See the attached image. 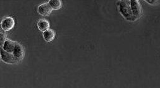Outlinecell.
Instances as JSON below:
<instances>
[{
  "label": "cell",
  "mask_w": 160,
  "mask_h": 88,
  "mask_svg": "<svg viewBox=\"0 0 160 88\" xmlns=\"http://www.w3.org/2000/svg\"><path fill=\"white\" fill-rule=\"evenodd\" d=\"M118 8L120 13L126 20L131 21H135L136 20L132 13L129 4L126 1L120 2L118 3Z\"/></svg>",
  "instance_id": "6da1fadb"
},
{
  "label": "cell",
  "mask_w": 160,
  "mask_h": 88,
  "mask_svg": "<svg viewBox=\"0 0 160 88\" xmlns=\"http://www.w3.org/2000/svg\"><path fill=\"white\" fill-rule=\"evenodd\" d=\"M130 7L133 15L134 16L136 19L141 16L142 10L139 1H137V0H131Z\"/></svg>",
  "instance_id": "7a4b0ae2"
},
{
  "label": "cell",
  "mask_w": 160,
  "mask_h": 88,
  "mask_svg": "<svg viewBox=\"0 0 160 88\" xmlns=\"http://www.w3.org/2000/svg\"><path fill=\"white\" fill-rule=\"evenodd\" d=\"M0 56L2 60L8 64H15L18 62L12 53L6 52L2 48L0 49Z\"/></svg>",
  "instance_id": "3957f363"
},
{
  "label": "cell",
  "mask_w": 160,
  "mask_h": 88,
  "mask_svg": "<svg viewBox=\"0 0 160 88\" xmlns=\"http://www.w3.org/2000/svg\"><path fill=\"white\" fill-rule=\"evenodd\" d=\"M1 26L3 31H10L15 26V21L12 17H6L2 20L1 23Z\"/></svg>",
  "instance_id": "277c9868"
},
{
  "label": "cell",
  "mask_w": 160,
  "mask_h": 88,
  "mask_svg": "<svg viewBox=\"0 0 160 88\" xmlns=\"http://www.w3.org/2000/svg\"><path fill=\"white\" fill-rule=\"evenodd\" d=\"M13 55H14L16 59L19 61L22 60L24 55V49L19 44L15 43V45L13 51Z\"/></svg>",
  "instance_id": "5b68a950"
},
{
  "label": "cell",
  "mask_w": 160,
  "mask_h": 88,
  "mask_svg": "<svg viewBox=\"0 0 160 88\" xmlns=\"http://www.w3.org/2000/svg\"><path fill=\"white\" fill-rule=\"evenodd\" d=\"M52 9L48 3H44L40 5L38 8V13L42 16H48L52 12Z\"/></svg>",
  "instance_id": "8992f818"
},
{
  "label": "cell",
  "mask_w": 160,
  "mask_h": 88,
  "mask_svg": "<svg viewBox=\"0 0 160 88\" xmlns=\"http://www.w3.org/2000/svg\"><path fill=\"white\" fill-rule=\"evenodd\" d=\"M42 36L45 41L47 42H50L55 39L56 34L52 29H48V30L43 32Z\"/></svg>",
  "instance_id": "52a82bcc"
},
{
  "label": "cell",
  "mask_w": 160,
  "mask_h": 88,
  "mask_svg": "<svg viewBox=\"0 0 160 88\" xmlns=\"http://www.w3.org/2000/svg\"><path fill=\"white\" fill-rule=\"evenodd\" d=\"M15 45V42H13L10 40H7L5 44H3L2 49L6 52L13 53Z\"/></svg>",
  "instance_id": "ba28073f"
},
{
  "label": "cell",
  "mask_w": 160,
  "mask_h": 88,
  "mask_svg": "<svg viewBox=\"0 0 160 88\" xmlns=\"http://www.w3.org/2000/svg\"><path fill=\"white\" fill-rule=\"evenodd\" d=\"M49 26L50 25H49V21L44 19L40 20L38 23V28L41 31H42V32H44L48 30V29H49Z\"/></svg>",
  "instance_id": "9c48e42d"
},
{
  "label": "cell",
  "mask_w": 160,
  "mask_h": 88,
  "mask_svg": "<svg viewBox=\"0 0 160 88\" xmlns=\"http://www.w3.org/2000/svg\"><path fill=\"white\" fill-rule=\"evenodd\" d=\"M52 10H57L62 8V2L60 0H49L48 3Z\"/></svg>",
  "instance_id": "30bf717a"
},
{
  "label": "cell",
  "mask_w": 160,
  "mask_h": 88,
  "mask_svg": "<svg viewBox=\"0 0 160 88\" xmlns=\"http://www.w3.org/2000/svg\"><path fill=\"white\" fill-rule=\"evenodd\" d=\"M6 40H7L6 35L3 32L0 33V47H3V45L5 44Z\"/></svg>",
  "instance_id": "8fae6325"
},
{
  "label": "cell",
  "mask_w": 160,
  "mask_h": 88,
  "mask_svg": "<svg viewBox=\"0 0 160 88\" xmlns=\"http://www.w3.org/2000/svg\"><path fill=\"white\" fill-rule=\"evenodd\" d=\"M146 2H148L149 4H151V5H154V4H156L157 3L159 2V1H149V0H146Z\"/></svg>",
  "instance_id": "7c38bea8"
},
{
  "label": "cell",
  "mask_w": 160,
  "mask_h": 88,
  "mask_svg": "<svg viewBox=\"0 0 160 88\" xmlns=\"http://www.w3.org/2000/svg\"><path fill=\"white\" fill-rule=\"evenodd\" d=\"M3 29L2 28L1 25H0V33H3Z\"/></svg>",
  "instance_id": "4fadbf2b"
}]
</instances>
